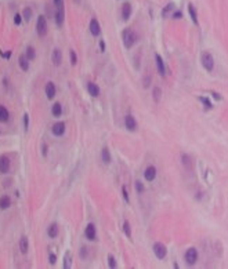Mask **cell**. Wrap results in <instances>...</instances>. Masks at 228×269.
Segmentation results:
<instances>
[{
  "mask_svg": "<svg viewBox=\"0 0 228 269\" xmlns=\"http://www.w3.org/2000/svg\"><path fill=\"white\" fill-rule=\"evenodd\" d=\"M122 39H123V44L126 49H131L136 42L138 40V36L133 29H124L122 33Z\"/></svg>",
  "mask_w": 228,
  "mask_h": 269,
  "instance_id": "obj_1",
  "label": "cell"
},
{
  "mask_svg": "<svg viewBox=\"0 0 228 269\" xmlns=\"http://www.w3.org/2000/svg\"><path fill=\"white\" fill-rule=\"evenodd\" d=\"M36 32L39 36H46L47 33V21H46L44 15H40L37 18V22H36Z\"/></svg>",
  "mask_w": 228,
  "mask_h": 269,
  "instance_id": "obj_2",
  "label": "cell"
},
{
  "mask_svg": "<svg viewBox=\"0 0 228 269\" xmlns=\"http://www.w3.org/2000/svg\"><path fill=\"white\" fill-rule=\"evenodd\" d=\"M202 65L207 72L213 71V68H214V61H213V57L210 52H203L202 54Z\"/></svg>",
  "mask_w": 228,
  "mask_h": 269,
  "instance_id": "obj_3",
  "label": "cell"
},
{
  "mask_svg": "<svg viewBox=\"0 0 228 269\" xmlns=\"http://www.w3.org/2000/svg\"><path fill=\"white\" fill-rule=\"evenodd\" d=\"M153 253H155L156 258L163 259L165 257H166V254H167L166 246H165V244H162V243H155V244H153Z\"/></svg>",
  "mask_w": 228,
  "mask_h": 269,
  "instance_id": "obj_4",
  "label": "cell"
},
{
  "mask_svg": "<svg viewBox=\"0 0 228 269\" xmlns=\"http://www.w3.org/2000/svg\"><path fill=\"white\" fill-rule=\"evenodd\" d=\"M196 259H198V251L195 248H188L185 253V261L188 265L192 266L196 262Z\"/></svg>",
  "mask_w": 228,
  "mask_h": 269,
  "instance_id": "obj_5",
  "label": "cell"
},
{
  "mask_svg": "<svg viewBox=\"0 0 228 269\" xmlns=\"http://www.w3.org/2000/svg\"><path fill=\"white\" fill-rule=\"evenodd\" d=\"M51 133L54 134L56 137H61L62 134L65 133V123H62V122L56 123L54 126L51 127Z\"/></svg>",
  "mask_w": 228,
  "mask_h": 269,
  "instance_id": "obj_6",
  "label": "cell"
},
{
  "mask_svg": "<svg viewBox=\"0 0 228 269\" xmlns=\"http://www.w3.org/2000/svg\"><path fill=\"white\" fill-rule=\"evenodd\" d=\"M46 95H47V98L49 100H53V98L56 97V93H57V88H56V84L53 83V81H49L47 84H46Z\"/></svg>",
  "mask_w": 228,
  "mask_h": 269,
  "instance_id": "obj_7",
  "label": "cell"
},
{
  "mask_svg": "<svg viewBox=\"0 0 228 269\" xmlns=\"http://www.w3.org/2000/svg\"><path fill=\"white\" fill-rule=\"evenodd\" d=\"M62 22H64V4H58L56 11V24L61 26Z\"/></svg>",
  "mask_w": 228,
  "mask_h": 269,
  "instance_id": "obj_8",
  "label": "cell"
},
{
  "mask_svg": "<svg viewBox=\"0 0 228 269\" xmlns=\"http://www.w3.org/2000/svg\"><path fill=\"white\" fill-rule=\"evenodd\" d=\"M144 177H145V179H147L148 182L153 181L155 177H156V169H155V166H149V167H147V170H145V172H144Z\"/></svg>",
  "mask_w": 228,
  "mask_h": 269,
  "instance_id": "obj_9",
  "label": "cell"
},
{
  "mask_svg": "<svg viewBox=\"0 0 228 269\" xmlns=\"http://www.w3.org/2000/svg\"><path fill=\"white\" fill-rule=\"evenodd\" d=\"M10 170V160L6 156H2L0 157V172L2 174H6L7 171Z\"/></svg>",
  "mask_w": 228,
  "mask_h": 269,
  "instance_id": "obj_10",
  "label": "cell"
},
{
  "mask_svg": "<svg viewBox=\"0 0 228 269\" xmlns=\"http://www.w3.org/2000/svg\"><path fill=\"white\" fill-rule=\"evenodd\" d=\"M155 59H156V66H158V72H159L160 76L166 75V69H165V62H163L162 57L159 54H155Z\"/></svg>",
  "mask_w": 228,
  "mask_h": 269,
  "instance_id": "obj_11",
  "label": "cell"
},
{
  "mask_svg": "<svg viewBox=\"0 0 228 269\" xmlns=\"http://www.w3.org/2000/svg\"><path fill=\"white\" fill-rule=\"evenodd\" d=\"M85 236L88 240H94L95 239V225L94 224H88L85 229Z\"/></svg>",
  "mask_w": 228,
  "mask_h": 269,
  "instance_id": "obj_12",
  "label": "cell"
},
{
  "mask_svg": "<svg viewBox=\"0 0 228 269\" xmlns=\"http://www.w3.org/2000/svg\"><path fill=\"white\" fill-rule=\"evenodd\" d=\"M90 32L93 36H98L100 35V32H101V28H100V24H98V21L95 20V18H93V20L90 21Z\"/></svg>",
  "mask_w": 228,
  "mask_h": 269,
  "instance_id": "obj_13",
  "label": "cell"
},
{
  "mask_svg": "<svg viewBox=\"0 0 228 269\" xmlns=\"http://www.w3.org/2000/svg\"><path fill=\"white\" fill-rule=\"evenodd\" d=\"M124 124H126V128H127V130H130V131H134V130L137 128V122H136V119H134V117L131 116V115L126 116Z\"/></svg>",
  "mask_w": 228,
  "mask_h": 269,
  "instance_id": "obj_14",
  "label": "cell"
},
{
  "mask_svg": "<svg viewBox=\"0 0 228 269\" xmlns=\"http://www.w3.org/2000/svg\"><path fill=\"white\" fill-rule=\"evenodd\" d=\"M181 162H182V166H184V169H185L187 171H191V170H192V162H191V157H189L187 153H184V155L181 156Z\"/></svg>",
  "mask_w": 228,
  "mask_h": 269,
  "instance_id": "obj_15",
  "label": "cell"
},
{
  "mask_svg": "<svg viewBox=\"0 0 228 269\" xmlns=\"http://www.w3.org/2000/svg\"><path fill=\"white\" fill-rule=\"evenodd\" d=\"M61 59H62V54H61V51H59V49H54L53 55H51L53 64L56 65V66H58V65L61 64Z\"/></svg>",
  "mask_w": 228,
  "mask_h": 269,
  "instance_id": "obj_16",
  "label": "cell"
},
{
  "mask_svg": "<svg viewBox=\"0 0 228 269\" xmlns=\"http://www.w3.org/2000/svg\"><path fill=\"white\" fill-rule=\"evenodd\" d=\"M130 15H131V6L129 3H124L123 6H122V18H123L124 21H127L130 18Z\"/></svg>",
  "mask_w": 228,
  "mask_h": 269,
  "instance_id": "obj_17",
  "label": "cell"
},
{
  "mask_svg": "<svg viewBox=\"0 0 228 269\" xmlns=\"http://www.w3.org/2000/svg\"><path fill=\"white\" fill-rule=\"evenodd\" d=\"M87 91L91 97H98L100 95V87L94 83H88L87 84Z\"/></svg>",
  "mask_w": 228,
  "mask_h": 269,
  "instance_id": "obj_18",
  "label": "cell"
},
{
  "mask_svg": "<svg viewBox=\"0 0 228 269\" xmlns=\"http://www.w3.org/2000/svg\"><path fill=\"white\" fill-rule=\"evenodd\" d=\"M20 250L22 254H26L28 253V250H29V242L26 239V236H22L20 240Z\"/></svg>",
  "mask_w": 228,
  "mask_h": 269,
  "instance_id": "obj_19",
  "label": "cell"
},
{
  "mask_svg": "<svg viewBox=\"0 0 228 269\" xmlns=\"http://www.w3.org/2000/svg\"><path fill=\"white\" fill-rule=\"evenodd\" d=\"M58 232H59V229H58V225L57 224H51L49 226V229H47V235H49L51 239L58 236Z\"/></svg>",
  "mask_w": 228,
  "mask_h": 269,
  "instance_id": "obj_20",
  "label": "cell"
},
{
  "mask_svg": "<svg viewBox=\"0 0 228 269\" xmlns=\"http://www.w3.org/2000/svg\"><path fill=\"white\" fill-rule=\"evenodd\" d=\"M18 64H20L21 69H22L24 72H26L29 69V59L26 58V55H21L20 59H18Z\"/></svg>",
  "mask_w": 228,
  "mask_h": 269,
  "instance_id": "obj_21",
  "label": "cell"
},
{
  "mask_svg": "<svg viewBox=\"0 0 228 269\" xmlns=\"http://www.w3.org/2000/svg\"><path fill=\"white\" fill-rule=\"evenodd\" d=\"M11 206V199L8 198V196H2L0 198V208L2 210H6V208H8Z\"/></svg>",
  "mask_w": 228,
  "mask_h": 269,
  "instance_id": "obj_22",
  "label": "cell"
},
{
  "mask_svg": "<svg viewBox=\"0 0 228 269\" xmlns=\"http://www.w3.org/2000/svg\"><path fill=\"white\" fill-rule=\"evenodd\" d=\"M188 13H189V15H191V20H192V22L195 24V25H198V15H196V11H195V7H194V4H191V3L188 4Z\"/></svg>",
  "mask_w": 228,
  "mask_h": 269,
  "instance_id": "obj_23",
  "label": "cell"
},
{
  "mask_svg": "<svg viewBox=\"0 0 228 269\" xmlns=\"http://www.w3.org/2000/svg\"><path fill=\"white\" fill-rule=\"evenodd\" d=\"M51 113L54 115L56 117H59L62 115V106H61V104L59 102H56V104L53 105V108H51Z\"/></svg>",
  "mask_w": 228,
  "mask_h": 269,
  "instance_id": "obj_24",
  "label": "cell"
},
{
  "mask_svg": "<svg viewBox=\"0 0 228 269\" xmlns=\"http://www.w3.org/2000/svg\"><path fill=\"white\" fill-rule=\"evenodd\" d=\"M101 157H102V162L105 164H109L111 163V153H109V149L108 148H104L101 152Z\"/></svg>",
  "mask_w": 228,
  "mask_h": 269,
  "instance_id": "obj_25",
  "label": "cell"
},
{
  "mask_svg": "<svg viewBox=\"0 0 228 269\" xmlns=\"http://www.w3.org/2000/svg\"><path fill=\"white\" fill-rule=\"evenodd\" d=\"M8 116H10V113H8V110L6 109L4 106H2L0 105V122H7L8 120Z\"/></svg>",
  "mask_w": 228,
  "mask_h": 269,
  "instance_id": "obj_26",
  "label": "cell"
},
{
  "mask_svg": "<svg viewBox=\"0 0 228 269\" xmlns=\"http://www.w3.org/2000/svg\"><path fill=\"white\" fill-rule=\"evenodd\" d=\"M32 15H33V11H32V8H29V7H26L25 10H24V13H22V18L25 21H28L29 22L31 20H32Z\"/></svg>",
  "mask_w": 228,
  "mask_h": 269,
  "instance_id": "obj_27",
  "label": "cell"
},
{
  "mask_svg": "<svg viewBox=\"0 0 228 269\" xmlns=\"http://www.w3.org/2000/svg\"><path fill=\"white\" fill-rule=\"evenodd\" d=\"M35 57H36L35 49H33L32 46H28L26 47V58L29 59V61H32V59H35Z\"/></svg>",
  "mask_w": 228,
  "mask_h": 269,
  "instance_id": "obj_28",
  "label": "cell"
},
{
  "mask_svg": "<svg viewBox=\"0 0 228 269\" xmlns=\"http://www.w3.org/2000/svg\"><path fill=\"white\" fill-rule=\"evenodd\" d=\"M72 266V258H71V253L66 251L65 257H64V268L65 269H69Z\"/></svg>",
  "mask_w": 228,
  "mask_h": 269,
  "instance_id": "obj_29",
  "label": "cell"
},
{
  "mask_svg": "<svg viewBox=\"0 0 228 269\" xmlns=\"http://www.w3.org/2000/svg\"><path fill=\"white\" fill-rule=\"evenodd\" d=\"M152 95H153V101L158 104V102L160 101V97H162V90H160L159 87H155L153 91H152Z\"/></svg>",
  "mask_w": 228,
  "mask_h": 269,
  "instance_id": "obj_30",
  "label": "cell"
},
{
  "mask_svg": "<svg viewBox=\"0 0 228 269\" xmlns=\"http://www.w3.org/2000/svg\"><path fill=\"white\" fill-rule=\"evenodd\" d=\"M174 10V4L173 3H169L167 4L165 8H163V11H162V17H167V14L170 13V11H173Z\"/></svg>",
  "mask_w": 228,
  "mask_h": 269,
  "instance_id": "obj_31",
  "label": "cell"
},
{
  "mask_svg": "<svg viewBox=\"0 0 228 269\" xmlns=\"http://www.w3.org/2000/svg\"><path fill=\"white\" fill-rule=\"evenodd\" d=\"M123 230H124V233H126V236L130 239V237H131V229H130V224H129V221H124Z\"/></svg>",
  "mask_w": 228,
  "mask_h": 269,
  "instance_id": "obj_32",
  "label": "cell"
},
{
  "mask_svg": "<svg viewBox=\"0 0 228 269\" xmlns=\"http://www.w3.org/2000/svg\"><path fill=\"white\" fill-rule=\"evenodd\" d=\"M108 264H109V268H116V261H115V257L112 255V254H109L108 255Z\"/></svg>",
  "mask_w": 228,
  "mask_h": 269,
  "instance_id": "obj_33",
  "label": "cell"
},
{
  "mask_svg": "<svg viewBox=\"0 0 228 269\" xmlns=\"http://www.w3.org/2000/svg\"><path fill=\"white\" fill-rule=\"evenodd\" d=\"M199 101L202 102L203 105H205V108H207V109H212V104H210V101L207 100V98L205 97H199Z\"/></svg>",
  "mask_w": 228,
  "mask_h": 269,
  "instance_id": "obj_34",
  "label": "cell"
},
{
  "mask_svg": "<svg viewBox=\"0 0 228 269\" xmlns=\"http://www.w3.org/2000/svg\"><path fill=\"white\" fill-rule=\"evenodd\" d=\"M69 55H71V64L72 65H76V64H78V57H76V52L73 51V50H71V51H69Z\"/></svg>",
  "mask_w": 228,
  "mask_h": 269,
  "instance_id": "obj_35",
  "label": "cell"
},
{
  "mask_svg": "<svg viewBox=\"0 0 228 269\" xmlns=\"http://www.w3.org/2000/svg\"><path fill=\"white\" fill-rule=\"evenodd\" d=\"M136 189H137V192H140V193H143L144 191H145V188H144V185H143V182H140V181H137L136 182Z\"/></svg>",
  "mask_w": 228,
  "mask_h": 269,
  "instance_id": "obj_36",
  "label": "cell"
},
{
  "mask_svg": "<svg viewBox=\"0 0 228 269\" xmlns=\"http://www.w3.org/2000/svg\"><path fill=\"white\" fill-rule=\"evenodd\" d=\"M21 22H22V15L15 14V15H14V24H15V25H21Z\"/></svg>",
  "mask_w": 228,
  "mask_h": 269,
  "instance_id": "obj_37",
  "label": "cell"
},
{
  "mask_svg": "<svg viewBox=\"0 0 228 269\" xmlns=\"http://www.w3.org/2000/svg\"><path fill=\"white\" fill-rule=\"evenodd\" d=\"M49 259H50V264H51V265H54V264H56V261H57V257H56V254H50Z\"/></svg>",
  "mask_w": 228,
  "mask_h": 269,
  "instance_id": "obj_38",
  "label": "cell"
},
{
  "mask_svg": "<svg viewBox=\"0 0 228 269\" xmlns=\"http://www.w3.org/2000/svg\"><path fill=\"white\" fill-rule=\"evenodd\" d=\"M122 192H123V198H124V200L127 201V203H129V195H127V191H126V188H122Z\"/></svg>",
  "mask_w": 228,
  "mask_h": 269,
  "instance_id": "obj_39",
  "label": "cell"
},
{
  "mask_svg": "<svg viewBox=\"0 0 228 269\" xmlns=\"http://www.w3.org/2000/svg\"><path fill=\"white\" fill-rule=\"evenodd\" d=\"M149 81H151V78H149V76H147V78L144 79V87H145V88H147L148 86H149Z\"/></svg>",
  "mask_w": 228,
  "mask_h": 269,
  "instance_id": "obj_40",
  "label": "cell"
},
{
  "mask_svg": "<svg viewBox=\"0 0 228 269\" xmlns=\"http://www.w3.org/2000/svg\"><path fill=\"white\" fill-rule=\"evenodd\" d=\"M24 127H25V131L28 130V115H24Z\"/></svg>",
  "mask_w": 228,
  "mask_h": 269,
  "instance_id": "obj_41",
  "label": "cell"
},
{
  "mask_svg": "<svg viewBox=\"0 0 228 269\" xmlns=\"http://www.w3.org/2000/svg\"><path fill=\"white\" fill-rule=\"evenodd\" d=\"M86 250H87L86 247H83V248H82V251H80V257H82V258H83V257H86V253H87Z\"/></svg>",
  "mask_w": 228,
  "mask_h": 269,
  "instance_id": "obj_42",
  "label": "cell"
},
{
  "mask_svg": "<svg viewBox=\"0 0 228 269\" xmlns=\"http://www.w3.org/2000/svg\"><path fill=\"white\" fill-rule=\"evenodd\" d=\"M100 49H101V51H105V43H104V40H101V42H100Z\"/></svg>",
  "mask_w": 228,
  "mask_h": 269,
  "instance_id": "obj_43",
  "label": "cell"
},
{
  "mask_svg": "<svg viewBox=\"0 0 228 269\" xmlns=\"http://www.w3.org/2000/svg\"><path fill=\"white\" fill-rule=\"evenodd\" d=\"M47 155V145L46 144H43V156Z\"/></svg>",
  "mask_w": 228,
  "mask_h": 269,
  "instance_id": "obj_44",
  "label": "cell"
},
{
  "mask_svg": "<svg viewBox=\"0 0 228 269\" xmlns=\"http://www.w3.org/2000/svg\"><path fill=\"white\" fill-rule=\"evenodd\" d=\"M4 57V58H10V55H11V51H8V52H3V54H2Z\"/></svg>",
  "mask_w": 228,
  "mask_h": 269,
  "instance_id": "obj_45",
  "label": "cell"
},
{
  "mask_svg": "<svg viewBox=\"0 0 228 269\" xmlns=\"http://www.w3.org/2000/svg\"><path fill=\"white\" fill-rule=\"evenodd\" d=\"M213 97H214L216 100H221V97H220V94H217V93H213Z\"/></svg>",
  "mask_w": 228,
  "mask_h": 269,
  "instance_id": "obj_46",
  "label": "cell"
},
{
  "mask_svg": "<svg viewBox=\"0 0 228 269\" xmlns=\"http://www.w3.org/2000/svg\"><path fill=\"white\" fill-rule=\"evenodd\" d=\"M54 4L58 6V4H62V0H54Z\"/></svg>",
  "mask_w": 228,
  "mask_h": 269,
  "instance_id": "obj_47",
  "label": "cell"
},
{
  "mask_svg": "<svg viewBox=\"0 0 228 269\" xmlns=\"http://www.w3.org/2000/svg\"><path fill=\"white\" fill-rule=\"evenodd\" d=\"M180 17H181V13H176L173 15V18H180Z\"/></svg>",
  "mask_w": 228,
  "mask_h": 269,
  "instance_id": "obj_48",
  "label": "cell"
},
{
  "mask_svg": "<svg viewBox=\"0 0 228 269\" xmlns=\"http://www.w3.org/2000/svg\"><path fill=\"white\" fill-rule=\"evenodd\" d=\"M75 3H80V0H75Z\"/></svg>",
  "mask_w": 228,
  "mask_h": 269,
  "instance_id": "obj_49",
  "label": "cell"
}]
</instances>
